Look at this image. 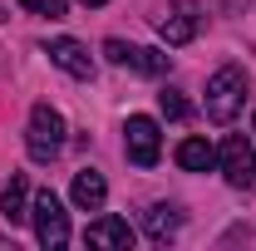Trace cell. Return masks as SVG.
Instances as JSON below:
<instances>
[{
    "instance_id": "cell-13",
    "label": "cell",
    "mask_w": 256,
    "mask_h": 251,
    "mask_svg": "<svg viewBox=\"0 0 256 251\" xmlns=\"http://www.w3.org/2000/svg\"><path fill=\"white\" fill-rule=\"evenodd\" d=\"M0 212H5V222H25L30 217V182L15 172L10 178V188H5V197H0Z\"/></svg>"
},
{
    "instance_id": "cell-10",
    "label": "cell",
    "mask_w": 256,
    "mask_h": 251,
    "mask_svg": "<svg viewBox=\"0 0 256 251\" xmlns=\"http://www.w3.org/2000/svg\"><path fill=\"white\" fill-rule=\"evenodd\" d=\"M69 197H74V207H84V212H98V207H104V197H108V182H104V172H94V168L74 172V188H69Z\"/></svg>"
},
{
    "instance_id": "cell-8",
    "label": "cell",
    "mask_w": 256,
    "mask_h": 251,
    "mask_svg": "<svg viewBox=\"0 0 256 251\" xmlns=\"http://www.w3.org/2000/svg\"><path fill=\"white\" fill-rule=\"evenodd\" d=\"M197 25H202V15H197V0H172V10L158 20V34L168 40V44H188L192 34H197Z\"/></svg>"
},
{
    "instance_id": "cell-5",
    "label": "cell",
    "mask_w": 256,
    "mask_h": 251,
    "mask_svg": "<svg viewBox=\"0 0 256 251\" xmlns=\"http://www.w3.org/2000/svg\"><path fill=\"white\" fill-rule=\"evenodd\" d=\"M124 148H128V158H133L138 168H153V162H158V153H162L158 124H153V118H143V114H133V118L124 124Z\"/></svg>"
},
{
    "instance_id": "cell-12",
    "label": "cell",
    "mask_w": 256,
    "mask_h": 251,
    "mask_svg": "<svg viewBox=\"0 0 256 251\" xmlns=\"http://www.w3.org/2000/svg\"><path fill=\"white\" fill-rule=\"evenodd\" d=\"M217 162V148L207 143V138H182L178 143V168H188V172H207Z\"/></svg>"
},
{
    "instance_id": "cell-6",
    "label": "cell",
    "mask_w": 256,
    "mask_h": 251,
    "mask_svg": "<svg viewBox=\"0 0 256 251\" xmlns=\"http://www.w3.org/2000/svg\"><path fill=\"white\" fill-rule=\"evenodd\" d=\"M217 162H222V172H226L232 188H252L256 182V153H252V143H246L242 133H232L222 148H217Z\"/></svg>"
},
{
    "instance_id": "cell-1",
    "label": "cell",
    "mask_w": 256,
    "mask_h": 251,
    "mask_svg": "<svg viewBox=\"0 0 256 251\" xmlns=\"http://www.w3.org/2000/svg\"><path fill=\"white\" fill-rule=\"evenodd\" d=\"M242 104H246V69L222 64V69L207 79V118H212V124H232Z\"/></svg>"
},
{
    "instance_id": "cell-4",
    "label": "cell",
    "mask_w": 256,
    "mask_h": 251,
    "mask_svg": "<svg viewBox=\"0 0 256 251\" xmlns=\"http://www.w3.org/2000/svg\"><path fill=\"white\" fill-rule=\"evenodd\" d=\"M104 54L114 64H124V69H133V74H148V79H162V74L172 69V54H158V50H148V44H128V40H108Z\"/></svg>"
},
{
    "instance_id": "cell-9",
    "label": "cell",
    "mask_w": 256,
    "mask_h": 251,
    "mask_svg": "<svg viewBox=\"0 0 256 251\" xmlns=\"http://www.w3.org/2000/svg\"><path fill=\"white\" fill-rule=\"evenodd\" d=\"M84 242L89 246H104V251H128L133 246V226L124 217H98V222H89Z\"/></svg>"
},
{
    "instance_id": "cell-14",
    "label": "cell",
    "mask_w": 256,
    "mask_h": 251,
    "mask_svg": "<svg viewBox=\"0 0 256 251\" xmlns=\"http://www.w3.org/2000/svg\"><path fill=\"white\" fill-rule=\"evenodd\" d=\"M158 108L168 114V118H188V98L178 94V89H162V94H158Z\"/></svg>"
},
{
    "instance_id": "cell-3",
    "label": "cell",
    "mask_w": 256,
    "mask_h": 251,
    "mask_svg": "<svg viewBox=\"0 0 256 251\" xmlns=\"http://www.w3.org/2000/svg\"><path fill=\"white\" fill-rule=\"evenodd\" d=\"M30 217H34V236H40V246H50V251L69 246V212H64V202H60L50 188L34 192Z\"/></svg>"
},
{
    "instance_id": "cell-11",
    "label": "cell",
    "mask_w": 256,
    "mask_h": 251,
    "mask_svg": "<svg viewBox=\"0 0 256 251\" xmlns=\"http://www.w3.org/2000/svg\"><path fill=\"white\" fill-rule=\"evenodd\" d=\"M178 226H182V212H178V207H168V202H153V207L143 212V232H148L153 242H168Z\"/></svg>"
},
{
    "instance_id": "cell-16",
    "label": "cell",
    "mask_w": 256,
    "mask_h": 251,
    "mask_svg": "<svg viewBox=\"0 0 256 251\" xmlns=\"http://www.w3.org/2000/svg\"><path fill=\"white\" fill-rule=\"evenodd\" d=\"M84 5H108V0H84Z\"/></svg>"
},
{
    "instance_id": "cell-7",
    "label": "cell",
    "mask_w": 256,
    "mask_h": 251,
    "mask_svg": "<svg viewBox=\"0 0 256 251\" xmlns=\"http://www.w3.org/2000/svg\"><path fill=\"white\" fill-rule=\"evenodd\" d=\"M44 54H50V64H60L64 74H74V79H94V54L79 44V40H50L44 44Z\"/></svg>"
},
{
    "instance_id": "cell-2",
    "label": "cell",
    "mask_w": 256,
    "mask_h": 251,
    "mask_svg": "<svg viewBox=\"0 0 256 251\" xmlns=\"http://www.w3.org/2000/svg\"><path fill=\"white\" fill-rule=\"evenodd\" d=\"M25 148H30L34 162L60 158V148H64V114H60V108H50V104H34V108H30V133H25Z\"/></svg>"
},
{
    "instance_id": "cell-15",
    "label": "cell",
    "mask_w": 256,
    "mask_h": 251,
    "mask_svg": "<svg viewBox=\"0 0 256 251\" xmlns=\"http://www.w3.org/2000/svg\"><path fill=\"white\" fill-rule=\"evenodd\" d=\"M30 15H44V20H64V0H20Z\"/></svg>"
}]
</instances>
